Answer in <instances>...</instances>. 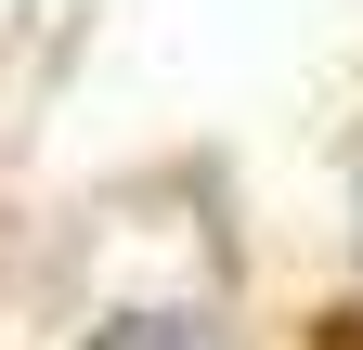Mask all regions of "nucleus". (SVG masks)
Masks as SVG:
<instances>
[{
	"mask_svg": "<svg viewBox=\"0 0 363 350\" xmlns=\"http://www.w3.org/2000/svg\"><path fill=\"white\" fill-rule=\"evenodd\" d=\"M91 350H234V337H220L208 312H117Z\"/></svg>",
	"mask_w": 363,
	"mask_h": 350,
	"instance_id": "1",
	"label": "nucleus"
}]
</instances>
